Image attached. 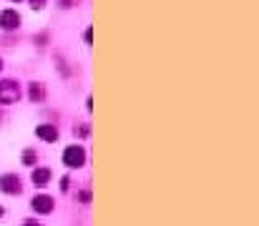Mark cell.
<instances>
[{"label":"cell","mask_w":259,"mask_h":226,"mask_svg":"<svg viewBox=\"0 0 259 226\" xmlns=\"http://www.w3.org/2000/svg\"><path fill=\"white\" fill-rule=\"evenodd\" d=\"M18 101H20V83L13 80V78H3L0 80V103L10 106V103H18Z\"/></svg>","instance_id":"6da1fadb"},{"label":"cell","mask_w":259,"mask_h":226,"mask_svg":"<svg viewBox=\"0 0 259 226\" xmlns=\"http://www.w3.org/2000/svg\"><path fill=\"white\" fill-rule=\"evenodd\" d=\"M63 163L68 166V168H81L83 163H86V149L83 146H68V149L63 151Z\"/></svg>","instance_id":"7a4b0ae2"},{"label":"cell","mask_w":259,"mask_h":226,"mask_svg":"<svg viewBox=\"0 0 259 226\" xmlns=\"http://www.w3.org/2000/svg\"><path fill=\"white\" fill-rule=\"evenodd\" d=\"M20 13L18 10H13V8H5L3 13H0V30H5V33H13V30H18L20 28Z\"/></svg>","instance_id":"3957f363"},{"label":"cell","mask_w":259,"mask_h":226,"mask_svg":"<svg viewBox=\"0 0 259 226\" xmlns=\"http://www.w3.org/2000/svg\"><path fill=\"white\" fill-rule=\"evenodd\" d=\"M20 178L15 176V173H5V176H0V191L3 194H8V196H15V194H20Z\"/></svg>","instance_id":"277c9868"},{"label":"cell","mask_w":259,"mask_h":226,"mask_svg":"<svg viewBox=\"0 0 259 226\" xmlns=\"http://www.w3.org/2000/svg\"><path fill=\"white\" fill-rule=\"evenodd\" d=\"M35 136H38L40 141H46V144H53V141H58V126H53V123H40V126H35Z\"/></svg>","instance_id":"5b68a950"},{"label":"cell","mask_w":259,"mask_h":226,"mask_svg":"<svg viewBox=\"0 0 259 226\" xmlns=\"http://www.w3.org/2000/svg\"><path fill=\"white\" fill-rule=\"evenodd\" d=\"M30 206H33L35 214H51V211H53V199L46 196V194H38V196H33Z\"/></svg>","instance_id":"8992f818"},{"label":"cell","mask_w":259,"mask_h":226,"mask_svg":"<svg viewBox=\"0 0 259 226\" xmlns=\"http://www.w3.org/2000/svg\"><path fill=\"white\" fill-rule=\"evenodd\" d=\"M28 98H30L33 103H40V101L46 98V85H43V83H38V80L28 83Z\"/></svg>","instance_id":"52a82bcc"},{"label":"cell","mask_w":259,"mask_h":226,"mask_svg":"<svg viewBox=\"0 0 259 226\" xmlns=\"http://www.w3.org/2000/svg\"><path fill=\"white\" fill-rule=\"evenodd\" d=\"M30 178H33L35 186H46V184L51 181V171H48V168H35V171L30 173Z\"/></svg>","instance_id":"ba28073f"},{"label":"cell","mask_w":259,"mask_h":226,"mask_svg":"<svg viewBox=\"0 0 259 226\" xmlns=\"http://www.w3.org/2000/svg\"><path fill=\"white\" fill-rule=\"evenodd\" d=\"M48 38H51V35H48V30H43V33H38L33 40H35V46H38V48H46V46H48Z\"/></svg>","instance_id":"9c48e42d"},{"label":"cell","mask_w":259,"mask_h":226,"mask_svg":"<svg viewBox=\"0 0 259 226\" xmlns=\"http://www.w3.org/2000/svg\"><path fill=\"white\" fill-rule=\"evenodd\" d=\"M35 161H38V156H35V151H25V153H23V163H25V166H35Z\"/></svg>","instance_id":"30bf717a"},{"label":"cell","mask_w":259,"mask_h":226,"mask_svg":"<svg viewBox=\"0 0 259 226\" xmlns=\"http://www.w3.org/2000/svg\"><path fill=\"white\" fill-rule=\"evenodd\" d=\"M73 133H76L78 139H86V136H91V126H86V123H83V126H76Z\"/></svg>","instance_id":"8fae6325"},{"label":"cell","mask_w":259,"mask_h":226,"mask_svg":"<svg viewBox=\"0 0 259 226\" xmlns=\"http://www.w3.org/2000/svg\"><path fill=\"white\" fill-rule=\"evenodd\" d=\"M28 3H30L33 10H43V8H46V0H28Z\"/></svg>","instance_id":"7c38bea8"},{"label":"cell","mask_w":259,"mask_h":226,"mask_svg":"<svg viewBox=\"0 0 259 226\" xmlns=\"http://www.w3.org/2000/svg\"><path fill=\"white\" fill-rule=\"evenodd\" d=\"M58 5H61L63 10H68V8H73V5H78V0H58Z\"/></svg>","instance_id":"4fadbf2b"},{"label":"cell","mask_w":259,"mask_h":226,"mask_svg":"<svg viewBox=\"0 0 259 226\" xmlns=\"http://www.w3.org/2000/svg\"><path fill=\"white\" fill-rule=\"evenodd\" d=\"M83 40H86V46H91V43H93V28H91V25H88L86 33H83Z\"/></svg>","instance_id":"5bb4252c"},{"label":"cell","mask_w":259,"mask_h":226,"mask_svg":"<svg viewBox=\"0 0 259 226\" xmlns=\"http://www.w3.org/2000/svg\"><path fill=\"white\" fill-rule=\"evenodd\" d=\"M23 226H40V224H35V221H25Z\"/></svg>","instance_id":"9a60e30c"},{"label":"cell","mask_w":259,"mask_h":226,"mask_svg":"<svg viewBox=\"0 0 259 226\" xmlns=\"http://www.w3.org/2000/svg\"><path fill=\"white\" fill-rule=\"evenodd\" d=\"M3 214H5V211H3V206H0V219H3Z\"/></svg>","instance_id":"2e32d148"},{"label":"cell","mask_w":259,"mask_h":226,"mask_svg":"<svg viewBox=\"0 0 259 226\" xmlns=\"http://www.w3.org/2000/svg\"><path fill=\"white\" fill-rule=\"evenodd\" d=\"M10 3H23V0H10Z\"/></svg>","instance_id":"e0dca14e"},{"label":"cell","mask_w":259,"mask_h":226,"mask_svg":"<svg viewBox=\"0 0 259 226\" xmlns=\"http://www.w3.org/2000/svg\"><path fill=\"white\" fill-rule=\"evenodd\" d=\"M0 71H3V58H0Z\"/></svg>","instance_id":"ac0fdd59"}]
</instances>
